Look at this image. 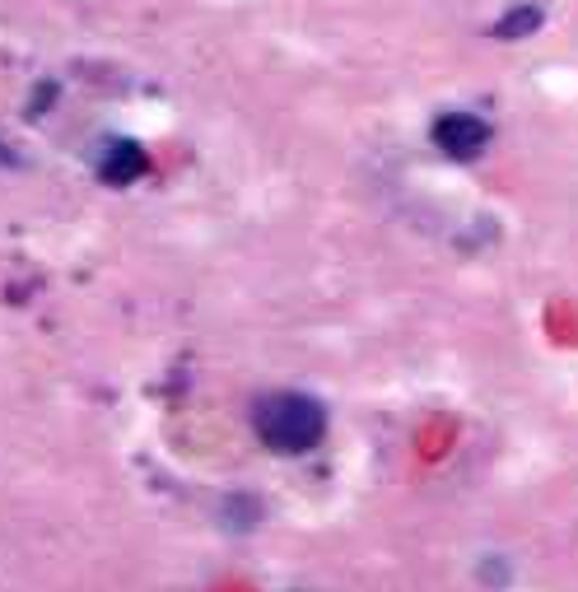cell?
Masks as SVG:
<instances>
[{"label":"cell","mask_w":578,"mask_h":592,"mask_svg":"<svg viewBox=\"0 0 578 592\" xmlns=\"http://www.w3.org/2000/svg\"><path fill=\"white\" fill-rule=\"evenodd\" d=\"M0 163H14V155L6 150V145H0Z\"/></svg>","instance_id":"obj_4"},{"label":"cell","mask_w":578,"mask_h":592,"mask_svg":"<svg viewBox=\"0 0 578 592\" xmlns=\"http://www.w3.org/2000/svg\"><path fill=\"white\" fill-rule=\"evenodd\" d=\"M327 434V411L303 392H276L257 406V438L285 457L318 448Z\"/></svg>","instance_id":"obj_1"},{"label":"cell","mask_w":578,"mask_h":592,"mask_svg":"<svg viewBox=\"0 0 578 592\" xmlns=\"http://www.w3.org/2000/svg\"><path fill=\"white\" fill-rule=\"evenodd\" d=\"M140 173H144V155L136 150V145H117V150L103 159V168H98V178L113 182V187H127V182H136Z\"/></svg>","instance_id":"obj_3"},{"label":"cell","mask_w":578,"mask_h":592,"mask_svg":"<svg viewBox=\"0 0 578 592\" xmlns=\"http://www.w3.org/2000/svg\"><path fill=\"white\" fill-rule=\"evenodd\" d=\"M485 140H490V126L481 117H471V113H448V117H439V126H434V145H439L443 155H452V159L481 155Z\"/></svg>","instance_id":"obj_2"}]
</instances>
